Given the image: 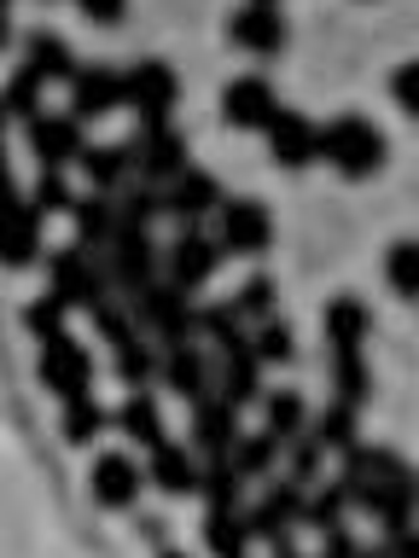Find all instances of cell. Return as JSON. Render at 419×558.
I'll return each mask as SVG.
<instances>
[{
  "mask_svg": "<svg viewBox=\"0 0 419 558\" xmlns=\"http://www.w3.org/2000/svg\"><path fill=\"white\" fill-rule=\"evenodd\" d=\"M384 157H391V140H384V129H379L373 117L344 111V117L326 122V134H321V163H332L344 181H373V174L384 169Z\"/></svg>",
  "mask_w": 419,
  "mask_h": 558,
  "instance_id": "cell-1",
  "label": "cell"
},
{
  "mask_svg": "<svg viewBox=\"0 0 419 558\" xmlns=\"http://www.w3.org/2000/svg\"><path fill=\"white\" fill-rule=\"evenodd\" d=\"M129 303H134L140 331H146V338H157V349L199 338V308H192V291H181L175 279H152L140 296H129Z\"/></svg>",
  "mask_w": 419,
  "mask_h": 558,
  "instance_id": "cell-2",
  "label": "cell"
},
{
  "mask_svg": "<svg viewBox=\"0 0 419 558\" xmlns=\"http://www.w3.org/2000/svg\"><path fill=\"white\" fill-rule=\"evenodd\" d=\"M47 291L64 296L70 308H94L105 296H117L111 268H105L99 251H87V244H64V251L47 256Z\"/></svg>",
  "mask_w": 419,
  "mask_h": 558,
  "instance_id": "cell-3",
  "label": "cell"
},
{
  "mask_svg": "<svg viewBox=\"0 0 419 558\" xmlns=\"http://www.w3.org/2000/svg\"><path fill=\"white\" fill-rule=\"evenodd\" d=\"M349 500H356L384 535H402V530H414V518H419V471L402 460L391 477L356 483V488H349Z\"/></svg>",
  "mask_w": 419,
  "mask_h": 558,
  "instance_id": "cell-4",
  "label": "cell"
},
{
  "mask_svg": "<svg viewBox=\"0 0 419 558\" xmlns=\"http://www.w3.org/2000/svg\"><path fill=\"white\" fill-rule=\"evenodd\" d=\"M303 512H309V495H303V483H291V477H268L262 483V500L244 506L251 535L268 541V547H291V530L303 523Z\"/></svg>",
  "mask_w": 419,
  "mask_h": 558,
  "instance_id": "cell-5",
  "label": "cell"
},
{
  "mask_svg": "<svg viewBox=\"0 0 419 558\" xmlns=\"http://www.w3.org/2000/svg\"><path fill=\"white\" fill-rule=\"evenodd\" d=\"M105 268H111L117 296H140L152 279H164V251L152 244V227H122L105 251Z\"/></svg>",
  "mask_w": 419,
  "mask_h": 558,
  "instance_id": "cell-6",
  "label": "cell"
},
{
  "mask_svg": "<svg viewBox=\"0 0 419 558\" xmlns=\"http://www.w3.org/2000/svg\"><path fill=\"white\" fill-rule=\"evenodd\" d=\"M222 239L216 233H204V227H181V233L169 239V251H164V279H175L181 291H204L210 279L222 274Z\"/></svg>",
  "mask_w": 419,
  "mask_h": 558,
  "instance_id": "cell-7",
  "label": "cell"
},
{
  "mask_svg": "<svg viewBox=\"0 0 419 558\" xmlns=\"http://www.w3.org/2000/svg\"><path fill=\"white\" fill-rule=\"evenodd\" d=\"M286 111L268 76H234L222 87V122L239 134H268V122Z\"/></svg>",
  "mask_w": 419,
  "mask_h": 558,
  "instance_id": "cell-8",
  "label": "cell"
},
{
  "mask_svg": "<svg viewBox=\"0 0 419 558\" xmlns=\"http://www.w3.org/2000/svg\"><path fill=\"white\" fill-rule=\"evenodd\" d=\"M35 378H41V390L52 396H87V384H94V355H87V343H76L64 331V338L41 343V355H35Z\"/></svg>",
  "mask_w": 419,
  "mask_h": 558,
  "instance_id": "cell-9",
  "label": "cell"
},
{
  "mask_svg": "<svg viewBox=\"0 0 419 558\" xmlns=\"http://www.w3.org/2000/svg\"><path fill=\"white\" fill-rule=\"evenodd\" d=\"M216 239L227 256H262L274 244V216L256 198H227L216 209Z\"/></svg>",
  "mask_w": 419,
  "mask_h": 558,
  "instance_id": "cell-10",
  "label": "cell"
},
{
  "mask_svg": "<svg viewBox=\"0 0 419 558\" xmlns=\"http://www.w3.org/2000/svg\"><path fill=\"white\" fill-rule=\"evenodd\" d=\"M227 41L239 52H251V59H279L291 41V24L279 7H262V0H244V7L227 17Z\"/></svg>",
  "mask_w": 419,
  "mask_h": 558,
  "instance_id": "cell-11",
  "label": "cell"
},
{
  "mask_svg": "<svg viewBox=\"0 0 419 558\" xmlns=\"http://www.w3.org/2000/svg\"><path fill=\"white\" fill-rule=\"evenodd\" d=\"M239 436H244V430H239V401H227L222 390H210V396H199V401H192L187 442L199 448L204 460H227Z\"/></svg>",
  "mask_w": 419,
  "mask_h": 558,
  "instance_id": "cell-12",
  "label": "cell"
},
{
  "mask_svg": "<svg viewBox=\"0 0 419 558\" xmlns=\"http://www.w3.org/2000/svg\"><path fill=\"white\" fill-rule=\"evenodd\" d=\"M134 169H140V181H157V186H169L187 163V134L175 129V122H140V134H134Z\"/></svg>",
  "mask_w": 419,
  "mask_h": 558,
  "instance_id": "cell-13",
  "label": "cell"
},
{
  "mask_svg": "<svg viewBox=\"0 0 419 558\" xmlns=\"http://www.w3.org/2000/svg\"><path fill=\"white\" fill-rule=\"evenodd\" d=\"M222 204H227V192H222V181L210 169H181L164 186V216H175L181 227H204Z\"/></svg>",
  "mask_w": 419,
  "mask_h": 558,
  "instance_id": "cell-14",
  "label": "cell"
},
{
  "mask_svg": "<svg viewBox=\"0 0 419 558\" xmlns=\"http://www.w3.org/2000/svg\"><path fill=\"white\" fill-rule=\"evenodd\" d=\"M29 129V151L41 157V169H64V163H82L87 140H82V117L76 111H41Z\"/></svg>",
  "mask_w": 419,
  "mask_h": 558,
  "instance_id": "cell-15",
  "label": "cell"
},
{
  "mask_svg": "<svg viewBox=\"0 0 419 558\" xmlns=\"http://www.w3.org/2000/svg\"><path fill=\"white\" fill-rule=\"evenodd\" d=\"M175 99H181V76H175L164 59H140L129 70V111L140 122H169Z\"/></svg>",
  "mask_w": 419,
  "mask_h": 558,
  "instance_id": "cell-16",
  "label": "cell"
},
{
  "mask_svg": "<svg viewBox=\"0 0 419 558\" xmlns=\"http://www.w3.org/2000/svg\"><path fill=\"white\" fill-rule=\"evenodd\" d=\"M140 488H146V471H140L122 448L99 453L94 471H87V495H94V506H105V512H129L140 500Z\"/></svg>",
  "mask_w": 419,
  "mask_h": 558,
  "instance_id": "cell-17",
  "label": "cell"
},
{
  "mask_svg": "<svg viewBox=\"0 0 419 558\" xmlns=\"http://www.w3.org/2000/svg\"><path fill=\"white\" fill-rule=\"evenodd\" d=\"M321 134H326V122H314L303 111H279L268 122V157L279 169H309V163H321Z\"/></svg>",
  "mask_w": 419,
  "mask_h": 558,
  "instance_id": "cell-18",
  "label": "cell"
},
{
  "mask_svg": "<svg viewBox=\"0 0 419 558\" xmlns=\"http://www.w3.org/2000/svg\"><path fill=\"white\" fill-rule=\"evenodd\" d=\"M129 105V70H111V64H82L76 82H70V111L82 122H94L105 111Z\"/></svg>",
  "mask_w": 419,
  "mask_h": 558,
  "instance_id": "cell-19",
  "label": "cell"
},
{
  "mask_svg": "<svg viewBox=\"0 0 419 558\" xmlns=\"http://www.w3.org/2000/svg\"><path fill=\"white\" fill-rule=\"evenodd\" d=\"M157 384H164L169 396H181V401H199V396L216 390V361H210L199 343H169L164 366H157Z\"/></svg>",
  "mask_w": 419,
  "mask_h": 558,
  "instance_id": "cell-20",
  "label": "cell"
},
{
  "mask_svg": "<svg viewBox=\"0 0 419 558\" xmlns=\"http://www.w3.org/2000/svg\"><path fill=\"white\" fill-rule=\"evenodd\" d=\"M70 221H76V244L87 251H111V239L122 233V209H117V192H82L76 209H70Z\"/></svg>",
  "mask_w": 419,
  "mask_h": 558,
  "instance_id": "cell-21",
  "label": "cell"
},
{
  "mask_svg": "<svg viewBox=\"0 0 419 558\" xmlns=\"http://www.w3.org/2000/svg\"><path fill=\"white\" fill-rule=\"evenodd\" d=\"M41 216L47 209L12 186V221H7V268L12 274H24V268L41 262Z\"/></svg>",
  "mask_w": 419,
  "mask_h": 558,
  "instance_id": "cell-22",
  "label": "cell"
},
{
  "mask_svg": "<svg viewBox=\"0 0 419 558\" xmlns=\"http://www.w3.org/2000/svg\"><path fill=\"white\" fill-rule=\"evenodd\" d=\"M192 453H199L192 442L181 448V442H169V436H164V442L152 448V465H146V477H152L157 488H164V495H199V477H204V465L192 460Z\"/></svg>",
  "mask_w": 419,
  "mask_h": 558,
  "instance_id": "cell-23",
  "label": "cell"
},
{
  "mask_svg": "<svg viewBox=\"0 0 419 558\" xmlns=\"http://www.w3.org/2000/svg\"><path fill=\"white\" fill-rule=\"evenodd\" d=\"M76 169L87 174V186H94V192H122V186H129V174H140V169H134V140L87 146Z\"/></svg>",
  "mask_w": 419,
  "mask_h": 558,
  "instance_id": "cell-24",
  "label": "cell"
},
{
  "mask_svg": "<svg viewBox=\"0 0 419 558\" xmlns=\"http://www.w3.org/2000/svg\"><path fill=\"white\" fill-rule=\"evenodd\" d=\"M321 331H326V349H361L367 331H373V308L361 296H332L321 308Z\"/></svg>",
  "mask_w": 419,
  "mask_h": 558,
  "instance_id": "cell-25",
  "label": "cell"
},
{
  "mask_svg": "<svg viewBox=\"0 0 419 558\" xmlns=\"http://www.w3.org/2000/svg\"><path fill=\"white\" fill-rule=\"evenodd\" d=\"M216 390H222L227 401H239V408H251V401L268 396V390H262V361H256V349L216 355Z\"/></svg>",
  "mask_w": 419,
  "mask_h": 558,
  "instance_id": "cell-26",
  "label": "cell"
},
{
  "mask_svg": "<svg viewBox=\"0 0 419 558\" xmlns=\"http://www.w3.org/2000/svg\"><path fill=\"white\" fill-rule=\"evenodd\" d=\"M24 64L35 70V76H41V82H76V52H70V41H64V35H52V29H35L29 35V41H24Z\"/></svg>",
  "mask_w": 419,
  "mask_h": 558,
  "instance_id": "cell-27",
  "label": "cell"
},
{
  "mask_svg": "<svg viewBox=\"0 0 419 558\" xmlns=\"http://www.w3.org/2000/svg\"><path fill=\"white\" fill-rule=\"evenodd\" d=\"M111 425L122 430V442H140V448H157L164 442V408H157V396L134 390L122 408L111 413Z\"/></svg>",
  "mask_w": 419,
  "mask_h": 558,
  "instance_id": "cell-28",
  "label": "cell"
},
{
  "mask_svg": "<svg viewBox=\"0 0 419 558\" xmlns=\"http://www.w3.org/2000/svg\"><path fill=\"white\" fill-rule=\"evenodd\" d=\"M199 338L216 349V355H234V349H251V331H244L239 303H204L199 308Z\"/></svg>",
  "mask_w": 419,
  "mask_h": 558,
  "instance_id": "cell-29",
  "label": "cell"
},
{
  "mask_svg": "<svg viewBox=\"0 0 419 558\" xmlns=\"http://www.w3.org/2000/svg\"><path fill=\"white\" fill-rule=\"evenodd\" d=\"M309 430H314V442H321L326 453H344V448L361 442V408H356V401H338V396H332L326 408L314 413Z\"/></svg>",
  "mask_w": 419,
  "mask_h": 558,
  "instance_id": "cell-30",
  "label": "cell"
},
{
  "mask_svg": "<svg viewBox=\"0 0 419 558\" xmlns=\"http://www.w3.org/2000/svg\"><path fill=\"white\" fill-rule=\"evenodd\" d=\"M279 448H286V442H279L274 430H244L227 460H234V471H239L244 483H268L274 465H279Z\"/></svg>",
  "mask_w": 419,
  "mask_h": 558,
  "instance_id": "cell-31",
  "label": "cell"
},
{
  "mask_svg": "<svg viewBox=\"0 0 419 558\" xmlns=\"http://www.w3.org/2000/svg\"><path fill=\"white\" fill-rule=\"evenodd\" d=\"M251 518H244V506H227V512H204V547L216 558H244L251 553Z\"/></svg>",
  "mask_w": 419,
  "mask_h": 558,
  "instance_id": "cell-32",
  "label": "cell"
},
{
  "mask_svg": "<svg viewBox=\"0 0 419 558\" xmlns=\"http://www.w3.org/2000/svg\"><path fill=\"white\" fill-rule=\"evenodd\" d=\"M309 401L297 390H268L262 396V430H274L279 442H297V436H309Z\"/></svg>",
  "mask_w": 419,
  "mask_h": 558,
  "instance_id": "cell-33",
  "label": "cell"
},
{
  "mask_svg": "<svg viewBox=\"0 0 419 558\" xmlns=\"http://www.w3.org/2000/svg\"><path fill=\"white\" fill-rule=\"evenodd\" d=\"M332 396L338 401H361L373 396V373H367V355L361 349H332Z\"/></svg>",
  "mask_w": 419,
  "mask_h": 558,
  "instance_id": "cell-34",
  "label": "cell"
},
{
  "mask_svg": "<svg viewBox=\"0 0 419 558\" xmlns=\"http://www.w3.org/2000/svg\"><path fill=\"white\" fill-rule=\"evenodd\" d=\"M384 286H391L402 303H419V239H396L384 251Z\"/></svg>",
  "mask_w": 419,
  "mask_h": 558,
  "instance_id": "cell-35",
  "label": "cell"
},
{
  "mask_svg": "<svg viewBox=\"0 0 419 558\" xmlns=\"http://www.w3.org/2000/svg\"><path fill=\"white\" fill-rule=\"evenodd\" d=\"M105 425H111V413H105L94 396H70V401H64L59 430H64V442H70V448H87V442H94V436H99Z\"/></svg>",
  "mask_w": 419,
  "mask_h": 558,
  "instance_id": "cell-36",
  "label": "cell"
},
{
  "mask_svg": "<svg viewBox=\"0 0 419 558\" xmlns=\"http://www.w3.org/2000/svg\"><path fill=\"white\" fill-rule=\"evenodd\" d=\"M244 477L234 471V460H210L204 477H199V500L210 506V512H227V506H244Z\"/></svg>",
  "mask_w": 419,
  "mask_h": 558,
  "instance_id": "cell-37",
  "label": "cell"
},
{
  "mask_svg": "<svg viewBox=\"0 0 419 558\" xmlns=\"http://www.w3.org/2000/svg\"><path fill=\"white\" fill-rule=\"evenodd\" d=\"M251 349H256L262 366H286V361H297V331L279 320V314H268V320L251 326Z\"/></svg>",
  "mask_w": 419,
  "mask_h": 558,
  "instance_id": "cell-38",
  "label": "cell"
},
{
  "mask_svg": "<svg viewBox=\"0 0 419 558\" xmlns=\"http://www.w3.org/2000/svg\"><path fill=\"white\" fill-rule=\"evenodd\" d=\"M157 366H164V349H152L146 338L117 343V378L129 384V390H146V384L157 378Z\"/></svg>",
  "mask_w": 419,
  "mask_h": 558,
  "instance_id": "cell-39",
  "label": "cell"
},
{
  "mask_svg": "<svg viewBox=\"0 0 419 558\" xmlns=\"http://www.w3.org/2000/svg\"><path fill=\"white\" fill-rule=\"evenodd\" d=\"M117 209H122V227H152L157 216H164V186L134 174V181L117 192Z\"/></svg>",
  "mask_w": 419,
  "mask_h": 558,
  "instance_id": "cell-40",
  "label": "cell"
},
{
  "mask_svg": "<svg viewBox=\"0 0 419 558\" xmlns=\"http://www.w3.org/2000/svg\"><path fill=\"white\" fill-rule=\"evenodd\" d=\"M349 506H356V500H349L344 477H338V483H314L303 523H309V530H321V535H326V530H344V512H349Z\"/></svg>",
  "mask_w": 419,
  "mask_h": 558,
  "instance_id": "cell-41",
  "label": "cell"
},
{
  "mask_svg": "<svg viewBox=\"0 0 419 558\" xmlns=\"http://www.w3.org/2000/svg\"><path fill=\"white\" fill-rule=\"evenodd\" d=\"M64 314H70V303L64 296H35V303H24V314H17V320H24V331L35 343H52V338H64Z\"/></svg>",
  "mask_w": 419,
  "mask_h": 558,
  "instance_id": "cell-42",
  "label": "cell"
},
{
  "mask_svg": "<svg viewBox=\"0 0 419 558\" xmlns=\"http://www.w3.org/2000/svg\"><path fill=\"white\" fill-rule=\"evenodd\" d=\"M87 314H94V331H99V338L111 343V349H117V343H129V338H140L134 303H117V296H105V303H94Z\"/></svg>",
  "mask_w": 419,
  "mask_h": 558,
  "instance_id": "cell-43",
  "label": "cell"
},
{
  "mask_svg": "<svg viewBox=\"0 0 419 558\" xmlns=\"http://www.w3.org/2000/svg\"><path fill=\"white\" fill-rule=\"evenodd\" d=\"M41 76H35V70L24 64V70H17V76L7 82V117L12 122H35V117H41Z\"/></svg>",
  "mask_w": 419,
  "mask_h": 558,
  "instance_id": "cell-44",
  "label": "cell"
},
{
  "mask_svg": "<svg viewBox=\"0 0 419 558\" xmlns=\"http://www.w3.org/2000/svg\"><path fill=\"white\" fill-rule=\"evenodd\" d=\"M321 460H326V448L314 442V430L297 436V442H286V477H291V483L314 488V483H321Z\"/></svg>",
  "mask_w": 419,
  "mask_h": 558,
  "instance_id": "cell-45",
  "label": "cell"
},
{
  "mask_svg": "<svg viewBox=\"0 0 419 558\" xmlns=\"http://www.w3.org/2000/svg\"><path fill=\"white\" fill-rule=\"evenodd\" d=\"M234 303H239V314H244V320H268V314H274V303H279V286H274V279L268 274H251V279H244V286H239V296H234Z\"/></svg>",
  "mask_w": 419,
  "mask_h": 558,
  "instance_id": "cell-46",
  "label": "cell"
},
{
  "mask_svg": "<svg viewBox=\"0 0 419 558\" xmlns=\"http://www.w3.org/2000/svg\"><path fill=\"white\" fill-rule=\"evenodd\" d=\"M29 198L41 204L47 216H70V209H76V192H70L64 169H41V181H35V192H29Z\"/></svg>",
  "mask_w": 419,
  "mask_h": 558,
  "instance_id": "cell-47",
  "label": "cell"
},
{
  "mask_svg": "<svg viewBox=\"0 0 419 558\" xmlns=\"http://www.w3.org/2000/svg\"><path fill=\"white\" fill-rule=\"evenodd\" d=\"M391 99H396V111H402V117H414V122H419V59H408V64H396V70H391Z\"/></svg>",
  "mask_w": 419,
  "mask_h": 558,
  "instance_id": "cell-48",
  "label": "cell"
},
{
  "mask_svg": "<svg viewBox=\"0 0 419 558\" xmlns=\"http://www.w3.org/2000/svg\"><path fill=\"white\" fill-rule=\"evenodd\" d=\"M76 12L87 17V24H99V29H111L129 17V0H76Z\"/></svg>",
  "mask_w": 419,
  "mask_h": 558,
  "instance_id": "cell-49",
  "label": "cell"
},
{
  "mask_svg": "<svg viewBox=\"0 0 419 558\" xmlns=\"http://www.w3.org/2000/svg\"><path fill=\"white\" fill-rule=\"evenodd\" d=\"M321 558H361V541L349 530H326L321 535Z\"/></svg>",
  "mask_w": 419,
  "mask_h": 558,
  "instance_id": "cell-50",
  "label": "cell"
},
{
  "mask_svg": "<svg viewBox=\"0 0 419 558\" xmlns=\"http://www.w3.org/2000/svg\"><path fill=\"white\" fill-rule=\"evenodd\" d=\"M391 558H419V530H402V535H391Z\"/></svg>",
  "mask_w": 419,
  "mask_h": 558,
  "instance_id": "cell-51",
  "label": "cell"
},
{
  "mask_svg": "<svg viewBox=\"0 0 419 558\" xmlns=\"http://www.w3.org/2000/svg\"><path fill=\"white\" fill-rule=\"evenodd\" d=\"M157 558H187V553H157Z\"/></svg>",
  "mask_w": 419,
  "mask_h": 558,
  "instance_id": "cell-52",
  "label": "cell"
},
{
  "mask_svg": "<svg viewBox=\"0 0 419 558\" xmlns=\"http://www.w3.org/2000/svg\"><path fill=\"white\" fill-rule=\"evenodd\" d=\"M262 7H279V0H262Z\"/></svg>",
  "mask_w": 419,
  "mask_h": 558,
  "instance_id": "cell-53",
  "label": "cell"
}]
</instances>
